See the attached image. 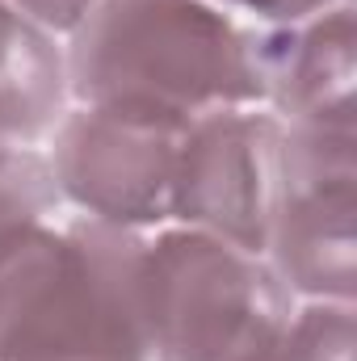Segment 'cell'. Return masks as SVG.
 Wrapping results in <instances>:
<instances>
[{"label": "cell", "mask_w": 357, "mask_h": 361, "mask_svg": "<svg viewBox=\"0 0 357 361\" xmlns=\"http://www.w3.org/2000/svg\"><path fill=\"white\" fill-rule=\"evenodd\" d=\"M143 235L72 219L0 240V361H152L143 332Z\"/></svg>", "instance_id": "cell-1"}, {"label": "cell", "mask_w": 357, "mask_h": 361, "mask_svg": "<svg viewBox=\"0 0 357 361\" xmlns=\"http://www.w3.org/2000/svg\"><path fill=\"white\" fill-rule=\"evenodd\" d=\"M68 97L169 118L265 105L253 30L210 0H97L63 51Z\"/></svg>", "instance_id": "cell-2"}, {"label": "cell", "mask_w": 357, "mask_h": 361, "mask_svg": "<svg viewBox=\"0 0 357 361\" xmlns=\"http://www.w3.org/2000/svg\"><path fill=\"white\" fill-rule=\"evenodd\" d=\"M143 332L152 361H273L294 294L261 252L198 227L143 244Z\"/></svg>", "instance_id": "cell-3"}, {"label": "cell", "mask_w": 357, "mask_h": 361, "mask_svg": "<svg viewBox=\"0 0 357 361\" xmlns=\"http://www.w3.org/2000/svg\"><path fill=\"white\" fill-rule=\"evenodd\" d=\"M357 130L286 126L282 197L265 261L294 298L357 294Z\"/></svg>", "instance_id": "cell-4"}, {"label": "cell", "mask_w": 357, "mask_h": 361, "mask_svg": "<svg viewBox=\"0 0 357 361\" xmlns=\"http://www.w3.org/2000/svg\"><path fill=\"white\" fill-rule=\"evenodd\" d=\"M51 135L55 185L89 219L131 231L173 219L181 118L126 105H76Z\"/></svg>", "instance_id": "cell-5"}, {"label": "cell", "mask_w": 357, "mask_h": 361, "mask_svg": "<svg viewBox=\"0 0 357 361\" xmlns=\"http://www.w3.org/2000/svg\"><path fill=\"white\" fill-rule=\"evenodd\" d=\"M286 173V122L261 105L210 109L185 122L173 219L265 257Z\"/></svg>", "instance_id": "cell-6"}, {"label": "cell", "mask_w": 357, "mask_h": 361, "mask_svg": "<svg viewBox=\"0 0 357 361\" xmlns=\"http://www.w3.org/2000/svg\"><path fill=\"white\" fill-rule=\"evenodd\" d=\"M253 51L269 114L286 126L357 130V34L349 0L303 21L253 30Z\"/></svg>", "instance_id": "cell-7"}, {"label": "cell", "mask_w": 357, "mask_h": 361, "mask_svg": "<svg viewBox=\"0 0 357 361\" xmlns=\"http://www.w3.org/2000/svg\"><path fill=\"white\" fill-rule=\"evenodd\" d=\"M68 114L63 47L21 8L0 0V139L38 143Z\"/></svg>", "instance_id": "cell-8"}, {"label": "cell", "mask_w": 357, "mask_h": 361, "mask_svg": "<svg viewBox=\"0 0 357 361\" xmlns=\"http://www.w3.org/2000/svg\"><path fill=\"white\" fill-rule=\"evenodd\" d=\"M63 202L51 156L34 152V143L0 139V240L17 227L42 223Z\"/></svg>", "instance_id": "cell-9"}, {"label": "cell", "mask_w": 357, "mask_h": 361, "mask_svg": "<svg viewBox=\"0 0 357 361\" xmlns=\"http://www.w3.org/2000/svg\"><path fill=\"white\" fill-rule=\"evenodd\" d=\"M353 353H357L353 302L307 298L303 307H294L273 361H353Z\"/></svg>", "instance_id": "cell-10"}, {"label": "cell", "mask_w": 357, "mask_h": 361, "mask_svg": "<svg viewBox=\"0 0 357 361\" xmlns=\"http://www.w3.org/2000/svg\"><path fill=\"white\" fill-rule=\"evenodd\" d=\"M210 4H219L223 13H248L265 25H286V21H303V17L324 13L345 0H210Z\"/></svg>", "instance_id": "cell-11"}, {"label": "cell", "mask_w": 357, "mask_h": 361, "mask_svg": "<svg viewBox=\"0 0 357 361\" xmlns=\"http://www.w3.org/2000/svg\"><path fill=\"white\" fill-rule=\"evenodd\" d=\"M13 8H21L30 21H38L47 34H72L97 0H8Z\"/></svg>", "instance_id": "cell-12"}]
</instances>
